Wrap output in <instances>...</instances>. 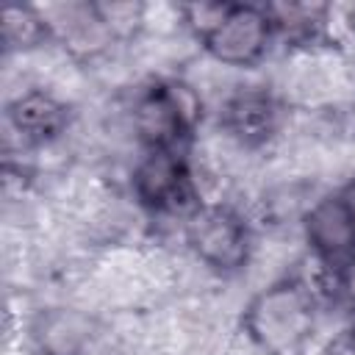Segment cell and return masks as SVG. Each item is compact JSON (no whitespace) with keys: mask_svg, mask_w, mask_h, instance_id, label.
<instances>
[{"mask_svg":"<svg viewBox=\"0 0 355 355\" xmlns=\"http://www.w3.org/2000/svg\"><path fill=\"white\" fill-rule=\"evenodd\" d=\"M197 119L200 100L180 80L153 83L133 105V128L150 150H180Z\"/></svg>","mask_w":355,"mask_h":355,"instance_id":"2","label":"cell"},{"mask_svg":"<svg viewBox=\"0 0 355 355\" xmlns=\"http://www.w3.org/2000/svg\"><path fill=\"white\" fill-rule=\"evenodd\" d=\"M302 227H305V239L311 250L327 266H336L355 255V225L338 194L316 200L305 211Z\"/></svg>","mask_w":355,"mask_h":355,"instance_id":"6","label":"cell"},{"mask_svg":"<svg viewBox=\"0 0 355 355\" xmlns=\"http://www.w3.org/2000/svg\"><path fill=\"white\" fill-rule=\"evenodd\" d=\"M272 36L266 6L230 3L219 25L202 39V47L222 64L252 67L266 53Z\"/></svg>","mask_w":355,"mask_h":355,"instance_id":"5","label":"cell"},{"mask_svg":"<svg viewBox=\"0 0 355 355\" xmlns=\"http://www.w3.org/2000/svg\"><path fill=\"white\" fill-rule=\"evenodd\" d=\"M8 119L25 141L42 144L67 128V108L44 92H28L8 105Z\"/></svg>","mask_w":355,"mask_h":355,"instance_id":"8","label":"cell"},{"mask_svg":"<svg viewBox=\"0 0 355 355\" xmlns=\"http://www.w3.org/2000/svg\"><path fill=\"white\" fill-rule=\"evenodd\" d=\"M330 355H355V327L344 330V333L330 344Z\"/></svg>","mask_w":355,"mask_h":355,"instance_id":"13","label":"cell"},{"mask_svg":"<svg viewBox=\"0 0 355 355\" xmlns=\"http://www.w3.org/2000/svg\"><path fill=\"white\" fill-rule=\"evenodd\" d=\"M230 3H200V6H186L183 14H186V22L189 28L200 36V42L219 25V19L225 17Z\"/></svg>","mask_w":355,"mask_h":355,"instance_id":"12","label":"cell"},{"mask_svg":"<svg viewBox=\"0 0 355 355\" xmlns=\"http://www.w3.org/2000/svg\"><path fill=\"white\" fill-rule=\"evenodd\" d=\"M330 269H333L330 272V280H327L330 297L338 305L355 311V255L347 258V261H341V263H336V266H330Z\"/></svg>","mask_w":355,"mask_h":355,"instance_id":"11","label":"cell"},{"mask_svg":"<svg viewBox=\"0 0 355 355\" xmlns=\"http://www.w3.org/2000/svg\"><path fill=\"white\" fill-rule=\"evenodd\" d=\"M338 197L344 200V205H347V211H349V219H352V225H355V178L338 191Z\"/></svg>","mask_w":355,"mask_h":355,"instance_id":"14","label":"cell"},{"mask_svg":"<svg viewBox=\"0 0 355 355\" xmlns=\"http://www.w3.org/2000/svg\"><path fill=\"white\" fill-rule=\"evenodd\" d=\"M280 105L266 89H241L222 108V128L244 147H258L275 136Z\"/></svg>","mask_w":355,"mask_h":355,"instance_id":"7","label":"cell"},{"mask_svg":"<svg viewBox=\"0 0 355 355\" xmlns=\"http://www.w3.org/2000/svg\"><path fill=\"white\" fill-rule=\"evenodd\" d=\"M186 244L214 272H236L250 255V227L227 205H197L186 216Z\"/></svg>","mask_w":355,"mask_h":355,"instance_id":"3","label":"cell"},{"mask_svg":"<svg viewBox=\"0 0 355 355\" xmlns=\"http://www.w3.org/2000/svg\"><path fill=\"white\" fill-rule=\"evenodd\" d=\"M347 22H349V28H352V33H355V6L347 8Z\"/></svg>","mask_w":355,"mask_h":355,"instance_id":"15","label":"cell"},{"mask_svg":"<svg viewBox=\"0 0 355 355\" xmlns=\"http://www.w3.org/2000/svg\"><path fill=\"white\" fill-rule=\"evenodd\" d=\"M139 202L155 214H191L200 200L180 150H147L133 172Z\"/></svg>","mask_w":355,"mask_h":355,"instance_id":"4","label":"cell"},{"mask_svg":"<svg viewBox=\"0 0 355 355\" xmlns=\"http://www.w3.org/2000/svg\"><path fill=\"white\" fill-rule=\"evenodd\" d=\"M53 36L44 11L36 8H6L3 14V42L8 50H28Z\"/></svg>","mask_w":355,"mask_h":355,"instance_id":"10","label":"cell"},{"mask_svg":"<svg viewBox=\"0 0 355 355\" xmlns=\"http://www.w3.org/2000/svg\"><path fill=\"white\" fill-rule=\"evenodd\" d=\"M272 33L288 42H313L324 25V6H266Z\"/></svg>","mask_w":355,"mask_h":355,"instance_id":"9","label":"cell"},{"mask_svg":"<svg viewBox=\"0 0 355 355\" xmlns=\"http://www.w3.org/2000/svg\"><path fill=\"white\" fill-rule=\"evenodd\" d=\"M244 330L266 355H294L313 330V294L300 280L263 288L244 311Z\"/></svg>","mask_w":355,"mask_h":355,"instance_id":"1","label":"cell"}]
</instances>
